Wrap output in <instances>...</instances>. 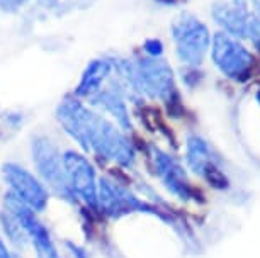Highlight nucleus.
Masks as SVG:
<instances>
[{
  "label": "nucleus",
  "mask_w": 260,
  "mask_h": 258,
  "mask_svg": "<svg viewBox=\"0 0 260 258\" xmlns=\"http://www.w3.org/2000/svg\"><path fill=\"white\" fill-rule=\"evenodd\" d=\"M121 77L131 85V89L146 94L151 99L172 102L175 95V84L172 68L160 56H148L131 61H112Z\"/></svg>",
  "instance_id": "1"
},
{
  "label": "nucleus",
  "mask_w": 260,
  "mask_h": 258,
  "mask_svg": "<svg viewBox=\"0 0 260 258\" xmlns=\"http://www.w3.org/2000/svg\"><path fill=\"white\" fill-rule=\"evenodd\" d=\"M31 158L38 177L41 178V182L46 186L50 194H53L60 201L77 206L78 202L67 182L63 153L60 152V148L50 138L38 134L31 141Z\"/></svg>",
  "instance_id": "2"
},
{
  "label": "nucleus",
  "mask_w": 260,
  "mask_h": 258,
  "mask_svg": "<svg viewBox=\"0 0 260 258\" xmlns=\"http://www.w3.org/2000/svg\"><path fill=\"white\" fill-rule=\"evenodd\" d=\"M2 209L12 214L19 221V225L24 228L29 238V246L34 250L36 258H63L60 248L56 246L48 226L39 219L38 212H34L31 207L26 206L22 201H19L9 191L4 194Z\"/></svg>",
  "instance_id": "3"
},
{
  "label": "nucleus",
  "mask_w": 260,
  "mask_h": 258,
  "mask_svg": "<svg viewBox=\"0 0 260 258\" xmlns=\"http://www.w3.org/2000/svg\"><path fill=\"white\" fill-rule=\"evenodd\" d=\"M172 36L180 61L190 66H198L203 63L209 50L211 36L208 27L198 17L189 12L180 14L172 24Z\"/></svg>",
  "instance_id": "4"
},
{
  "label": "nucleus",
  "mask_w": 260,
  "mask_h": 258,
  "mask_svg": "<svg viewBox=\"0 0 260 258\" xmlns=\"http://www.w3.org/2000/svg\"><path fill=\"white\" fill-rule=\"evenodd\" d=\"M97 212L109 219H119L133 212L158 214V209L150 206L143 199L136 197L129 189L121 186L117 180L109 177H99L97 187Z\"/></svg>",
  "instance_id": "5"
},
{
  "label": "nucleus",
  "mask_w": 260,
  "mask_h": 258,
  "mask_svg": "<svg viewBox=\"0 0 260 258\" xmlns=\"http://www.w3.org/2000/svg\"><path fill=\"white\" fill-rule=\"evenodd\" d=\"M63 167H65L68 187L75 196L77 202H82L89 211L97 212L99 177L90 160L75 150H67L63 153Z\"/></svg>",
  "instance_id": "6"
},
{
  "label": "nucleus",
  "mask_w": 260,
  "mask_h": 258,
  "mask_svg": "<svg viewBox=\"0 0 260 258\" xmlns=\"http://www.w3.org/2000/svg\"><path fill=\"white\" fill-rule=\"evenodd\" d=\"M2 178L7 186V191L31 207L34 212L41 214L48 209L51 194L38 175L29 172L22 165L7 162L2 165Z\"/></svg>",
  "instance_id": "7"
},
{
  "label": "nucleus",
  "mask_w": 260,
  "mask_h": 258,
  "mask_svg": "<svg viewBox=\"0 0 260 258\" xmlns=\"http://www.w3.org/2000/svg\"><path fill=\"white\" fill-rule=\"evenodd\" d=\"M211 55L219 71L235 80L245 79L253 65V56L247 51V48L224 32L214 34Z\"/></svg>",
  "instance_id": "8"
},
{
  "label": "nucleus",
  "mask_w": 260,
  "mask_h": 258,
  "mask_svg": "<svg viewBox=\"0 0 260 258\" xmlns=\"http://www.w3.org/2000/svg\"><path fill=\"white\" fill-rule=\"evenodd\" d=\"M185 160L189 168L199 177H203L209 186L216 189L228 187V178L219 167V158L211 150L208 141H204L198 134L187 136V148H185Z\"/></svg>",
  "instance_id": "9"
},
{
  "label": "nucleus",
  "mask_w": 260,
  "mask_h": 258,
  "mask_svg": "<svg viewBox=\"0 0 260 258\" xmlns=\"http://www.w3.org/2000/svg\"><path fill=\"white\" fill-rule=\"evenodd\" d=\"M151 153H153L156 175L161 180V183L167 187V191L174 194L175 197L182 199V201H196L199 192L189 182L187 173L182 168V165L174 157L164 153L161 150L155 148V146H151Z\"/></svg>",
  "instance_id": "10"
},
{
  "label": "nucleus",
  "mask_w": 260,
  "mask_h": 258,
  "mask_svg": "<svg viewBox=\"0 0 260 258\" xmlns=\"http://www.w3.org/2000/svg\"><path fill=\"white\" fill-rule=\"evenodd\" d=\"M213 16L230 36L247 38L250 12L245 0H219L213 7Z\"/></svg>",
  "instance_id": "11"
},
{
  "label": "nucleus",
  "mask_w": 260,
  "mask_h": 258,
  "mask_svg": "<svg viewBox=\"0 0 260 258\" xmlns=\"http://www.w3.org/2000/svg\"><path fill=\"white\" fill-rule=\"evenodd\" d=\"M89 102L94 107H99L101 110L111 114L116 119V123L121 126V129L129 131L131 129V121H129V113L122 97V90L117 89L116 84L112 82L109 87L97 92L94 97H90Z\"/></svg>",
  "instance_id": "12"
},
{
  "label": "nucleus",
  "mask_w": 260,
  "mask_h": 258,
  "mask_svg": "<svg viewBox=\"0 0 260 258\" xmlns=\"http://www.w3.org/2000/svg\"><path fill=\"white\" fill-rule=\"evenodd\" d=\"M114 65L109 60H92L82 73V79L75 87L73 95L77 99H87L94 97L97 92L102 90V84L111 77Z\"/></svg>",
  "instance_id": "13"
},
{
  "label": "nucleus",
  "mask_w": 260,
  "mask_h": 258,
  "mask_svg": "<svg viewBox=\"0 0 260 258\" xmlns=\"http://www.w3.org/2000/svg\"><path fill=\"white\" fill-rule=\"evenodd\" d=\"M0 226L4 231V240H7V245L16 248L17 251H24L29 246V238L24 231V228L19 225V221L12 214H9L6 209L0 211Z\"/></svg>",
  "instance_id": "14"
},
{
  "label": "nucleus",
  "mask_w": 260,
  "mask_h": 258,
  "mask_svg": "<svg viewBox=\"0 0 260 258\" xmlns=\"http://www.w3.org/2000/svg\"><path fill=\"white\" fill-rule=\"evenodd\" d=\"M247 36H248V40L255 45V48H258L260 50V17L250 14L248 22H247Z\"/></svg>",
  "instance_id": "15"
},
{
  "label": "nucleus",
  "mask_w": 260,
  "mask_h": 258,
  "mask_svg": "<svg viewBox=\"0 0 260 258\" xmlns=\"http://www.w3.org/2000/svg\"><path fill=\"white\" fill-rule=\"evenodd\" d=\"M65 246H67L68 253L72 255V258H89V251L83 250L82 246L75 245L73 241H65Z\"/></svg>",
  "instance_id": "16"
},
{
  "label": "nucleus",
  "mask_w": 260,
  "mask_h": 258,
  "mask_svg": "<svg viewBox=\"0 0 260 258\" xmlns=\"http://www.w3.org/2000/svg\"><path fill=\"white\" fill-rule=\"evenodd\" d=\"M145 51L148 53L150 56H160L164 48H161V43L158 40H150L145 43Z\"/></svg>",
  "instance_id": "17"
},
{
  "label": "nucleus",
  "mask_w": 260,
  "mask_h": 258,
  "mask_svg": "<svg viewBox=\"0 0 260 258\" xmlns=\"http://www.w3.org/2000/svg\"><path fill=\"white\" fill-rule=\"evenodd\" d=\"M27 0H0V7L7 12H14V11H17L21 6H24Z\"/></svg>",
  "instance_id": "18"
},
{
  "label": "nucleus",
  "mask_w": 260,
  "mask_h": 258,
  "mask_svg": "<svg viewBox=\"0 0 260 258\" xmlns=\"http://www.w3.org/2000/svg\"><path fill=\"white\" fill-rule=\"evenodd\" d=\"M0 258H14V253L9 250L7 241L0 236Z\"/></svg>",
  "instance_id": "19"
},
{
  "label": "nucleus",
  "mask_w": 260,
  "mask_h": 258,
  "mask_svg": "<svg viewBox=\"0 0 260 258\" xmlns=\"http://www.w3.org/2000/svg\"><path fill=\"white\" fill-rule=\"evenodd\" d=\"M257 100H258V104H260V90H258V94H257Z\"/></svg>",
  "instance_id": "20"
},
{
  "label": "nucleus",
  "mask_w": 260,
  "mask_h": 258,
  "mask_svg": "<svg viewBox=\"0 0 260 258\" xmlns=\"http://www.w3.org/2000/svg\"><path fill=\"white\" fill-rule=\"evenodd\" d=\"M14 258H21V255H16V253H14Z\"/></svg>",
  "instance_id": "21"
},
{
  "label": "nucleus",
  "mask_w": 260,
  "mask_h": 258,
  "mask_svg": "<svg viewBox=\"0 0 260 258\" xmlns=\"http://www.w3.org/2000/svg\"><path fill=\"white\" fill-rule=\"evenodd\" d=\"M257 6H258V11H260V2H258V4H257Z\"/></svg>",
  "instance_id": "22"
}]
</instances>
